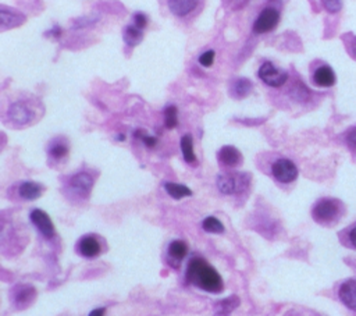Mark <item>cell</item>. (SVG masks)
<instances>
[{
	"label": "cell",
	"mask_w": 356,
	"mask_h": 316,
	"mask_svg": "<svg viewBox=\"0 0 356 316\" xmlns=\"http://www.w3.org/2000/svg\"><path fill=\"white\" fill-rule=\"evenodd\" d=\"M188 252V246L185 242L182 241H173L169 246V254L171 258H174L175 260H181Z\"/></svg>",
	"instance_id": "cell-24"
},
{
	"label": "cell",
	"mask_w": 356,
	"mask_h": 316,
	"mask_svg": "<svg viewBox=\"0 0 356 316\" xmlns=\"http://www.w3.org/2000/svg\"><path fill=\"white\" fill-rule=\"evenodd\" d=\"M252 82L248 78H237L234 81L233 86H231V95L237 99H242V98L248 96L252 90Z\"/></svg>",
	"instance_id": "cell-17"
},
{
	"label": "cell",
	"mask_w": 356,
	"mask_h": 316,
	"mask_svg": "<svg viewBox=\"0 0 356 316\" xmlns=\"http://www.w3.org/2000/svg\"><path fill=\"white\" fill-rule=\"evenodd\" d=\"M219 162L227 168H237L242 163V155L237 148L227 145L223 146L219 152Z\"/></svg>",
	"instance_id": "cell-11"
},
{
	"label": "cell",
	"mask_w": 356,
	"mask_h": 316,
	"mask_svg": "<svg viewBox=\"0 0 356 316\" xmlns=\"http://www.w3.org/2000/svg\"><path fill=\"white\" fill-rule=\"evenodd\" d=\"M340 300L343 301L345 306L350 310H356V280H347L343 286L340 287Z\"/></svg>",
	"instance_id": "cell-10"
},
{
	"label": "cell",
	"mask_w": 356,
	"mask_h": 316,
	"mask_svg": "<svg viewBox=\"0 0 356 316\" xmlns=\"http://www.w3.org/2000/svg\"><path fill=\"white\" fill-rule=\"evenodd\" d=\"M49 155L52 156L54 160L64 159L68 155V145L63 141H54L49 148Z\"/></svg>",
	"instance_id": "cell-22"
},
{
	"label": "cell",
	"mask_w": 356,
	"mask_h": 316,
	"mask_svg": "<svg viewBox=\"0 0 356 316\" xmlns=\"http://www.w3.org/2000/svg\"><path fill=\"white\" fill-rule=\"evenodd\" d=\"M19 196L25 200H38L42 194V187L39 186L38 182H32V181H25L22 182L18 188Z\"/></svg>",
	"instance_id": "cell-16"
},
{
	"label": "cell",
	"mask_w": 356,
	"mask_h": 316,
	"mask_svg": "<svg viewBox=\"0 0 356 316\" xmlns=\"http://www.w3.org/2000/svg\"><path fill=\"white\" fill-rule=\"evenodd\" d=\"M78 251L85 258H93V256H96L97 254L100 252L99 241L93 236H85V237L79 240Z\"/></svg>",
	"instance_id": "cell-13"
},
{
	"label": "cell",
	"mask_w": 356,
	"mask_h": 316,
	"mask_svg": "<svg viewBox=\"0 0 356 316\" xmlns=\"http://www.w3.org/2000/svg\"><path fill=\"white\" fill-rule=\"evenodd\" d=\"M280 21V13L273 7H266L253 22V32L266 34L276 28Z\"/></svg>",
	"instance_id": "cell-6"
},
{
	"label": "cell",
	"mask_w": 356,
	"mask_h": 316,
	"mask_svg": "<svg viewBox=\"0 0 356 316\" xmlns=\"http://www.w3.org/2000/svg\"><path fill=\"white\" fill-rule=\"evenodd\" d=\"M313 81L315 84L319 86H323V88H329L336 84V74L331 67L329 66H322L319 67L318 70L315 71L313 74Z\"/></svg>",
	"instance_id": "cell-14"
},
{
	"label": "cell",
	"mask_w": 356,
	"mask_h": 316,
	"mask_svg": "<svg viewBox=\"0 0 356 316\" xmlns=\"http://www.w3.org/2000/svg\"><path fill=\"white\" fill-rule=\"evenodd\" d=\"M164 190L167 191L171 198L174 200H181L185 196H191L192 191L187 187V186H182V184H177V182H166L164 184Z\"/></svg>",
	"instance_id": "cell-19"
},
{
	"label": "cell",
	"mask_w": 356,
	"mask_h": 316,
	"mask_svg": "<svg viewBox=\"0 0 356 316\" xmlns=\"http://www.w3.org/2000/svg\"><path fill=\"white\" fill-rule=\"evenodd\" d=\"M198 2L199 0H167V4L170 12L177 17H185L196 8Z\"/></svg>",
	"instance_id": "cell-12"
},
{
	"label": "cell",
	"mask_w": 356,
	"mask_h": 316,
	"mask_svg": "<svg viewBox=\"0 0 356 316\" xmlns=\"http://www.w3.org/2000/svg\"><path fill=\"white\" fill-rule=\"evenodd\" d=\"M104 314H106V310H104V308H96V310H92L88 316H104Z\"/></svg>",
	"instance_id": "cell-31"
},
{
	"label": "cell",
	"mask_w": 356,
	"mask_h": 316,
	"mask_svg": "<svg viewBox=\"0 0 356 316\" xmlns=\"http://www.w3.org/2000/svg\"><path fill=\"white\" fill-rule=\"evenodd\" d=\"M351 52H352V54H354L356 58V38L354 39V42H352V46H351Z\"/></svg>",
	"instance_id": "cell-33"
},
{
	"label": "cell",
	"mask_w": 356,
	"mask_h": 316,
	"mask_svg": "<svg viewBox=\"0 0 356 316\" xmlns=\"http://www.w3.org/2000/svg\"><path fill=\"white\" fill-rule=\"evenodd\" d=\"M136 136H139V138L142 140L143 144H145L146 146H149V148L155 146L156 144H157V140H156L155 136H148V134H143V132H141V131H138V132H136Z\"/></svg>",
	"instance_id": "cell-28"
},
{
	"label": "cell",
	"mask_w": 356,
	"mask_h": 316,
	"mask_svg": "<svg viewBox=\"0 0 356 316\" xmlns=\"http://www.w3.org/2000/svg\"><path fill=\"white\" fill-rule=\"evenodd\" d=\"M272 173L277 181L284 182V184H290L292 181L297 180L298 168L295 166V163L290 159H279V160L273 163Z\"/></svg>",
	"instance_id": "cell-5"
},
{
	"label": "cell",
	"mask_w": 356,
	"mask_h": 316,
	"mask_svg": "<svg viewBox=\"0 0 356 316\" xmlns=\"http://www.w3.org/2000/svg\"><path fill=\"white\" fill-rule=\"evenodd\" d=\"M146 24H148V18H146L145 14L136 13L135 16H134V26H139L141 30H143V28L146 26Z\"/></svg>",
	"instance_id": "cell-30"
},
{
	"label": "cell",
	"mask_w": 356,
	"mask_h": 316,
	"mask_svg": "<svg viewBox=\"0 0 356 316\" xmlns=\"http://www.w3.org/2000/svg\"><path fill=\"white\" fill-rule=\"evenodd\" d=\"M36 290L31 286H19L17 290L14 291V302L18 305L19 308H25L26 305L32 302L35 298Z\"/></svg>",
	"instance_id": "cell-15"
},
{
	"label": "cell",
	"mask_w": 356,
	"mask_h": 316,
	"mask_svg": "<svg viewBox=\"0 0 356 316\" xmlns=\"http://www.w3.org/2000/svg\"><path fill=\"white\" fill-rule=\"evenodd\" d=\"M258 76H259V78L265 84H267L269 86H273V88L283 86L287 82V80H288V74L285 71L274 67L270 62L263 63V64L260 66Z\"/></svg>",
	"instance_id": "cell-4"
},
{
	"label": "cell",
	"mask_w": 356,
	"mask_h": 316,
	"mask_svg": "<svg viewBox=\"0 0 356 316\" xmlns=\"http://www.w3.org/2000/svg\"><path fill=\"white\" fill-rule=\"evenodd\" d=\"M143 38L142 30L136 26H128L124 31V40L128 46H136Z\"/></svg>",
	"instance_id": "cell-20"
},
{
	"label": "cell",
	"mask_w": 356,
	"mask_h": 316,
	"mask_svg": "<svg viewBox=\"0 0 356 316\" xmlns=\"http://www.w3.org/2000/svg\"><path fill=\"white\" fill-rule=\"evenodd\" d=\"M187 280L191 284L209 292H220L223 290V280L217 270L207 264L205 259H192L187 269Z\"/></svg>",
	"instance_id": "cell-1"
},
{
	"label": "cell",
	"mask_w": 356,
	"mask_h": 316,
	"mask_svg": "<svg viewBox=\"0 0 356 316\" xmlns=\"http://www.w3.org/2000/svg\"><path fill=\"white\" fill-rule=\"evenodd\" d=\"M214 58H216L214 50H207V52H205L203 54H201L199 63H201L203 67H212L214 63Z\"/></svg>",
	"instance_id": "cell-27"
},
{
	"label": "cell",
	"mask_w": 356,
	"mask_h": 316,
	"mask_svg": "<svg viewBox=\"0 0 356 316\" xmlns=\"http://www.w3.org/2000/svg\"><path fill=\"white\" fill-rule=\"evenodd\" d=\"M8 117L13 123L25 126L32 122L33 112L25 102H15L8 109Z\"/></svg>",
	"instance_id": "cell-7"
},
{
	"label": "cell",
	"mask_w": 356,
	"mask_h": 316,
	"mask_svg": "<svg viewBox=\"0 0 356 316\" xmlns=\"http://www.w3.org/2000/svg\"><path fill=\"white\" fill-rule=\"evenodd\" d=\"M313 219L319 223H330L336 220L340 214V202L330 198L320 200L313 208Z\"/></svg>",
	"instance_id": "cell-3"
},
{
	"label": "cell",
	"mask_w": 356,
	"mask_h": 316,
	"mask_svg": "<svg viewBox=\"0 0 356 316\" xmlns=\"http://www.w3.org/2000/svg\"><path fill=\"white\" fill-rule=\"evenodd\" d=\"M324 8L330 13H338L343 7L341 0H322Z\"/></svg>",
	"instance_id": "cell-26"
},
{
	"label": "cell",
	"mask_w": 356,
	"mask_h": 316,
	"mask_svg": "<svg viewBox=\"0 0 356 316\" xmlns=\"http://www.w3.org/2000/svg\"><path fill=\"white\" fill-rule=\"evenodd\" d=\"M177 123H178L177 122V108L171 104L164 110V126L167 128H174Z\"/></svg>",
	"instance_id": "cell-25"
},
{
	"label": "cell",
	"mask_w": 356,
	"mask_h": 316,
	"mask_svg": "<svg viewBox=\"0 0 356 316\" xmlns=\"http://www.w3.org/2000/svg\"><path fill=\"white\" fill-rule=\"evenodd\" d=\"M350 241L351 244L356 248V227H354L350 232Z\"/></svg>",
	"instance_id": "cell-32"
},
{
	"label": "cell",
	"mask_w": 356,
	"mask_h": 316,
	"mask_svg": "<svg viewBox=\"0 0 356 316\" xmlns=\"http://www.w3.org/2000/svg\"><path fill=\"white\" fill-rule=\"evenodd\" d=\"M181 150L185 162L194 163L196 160L194 152V142H192V136H184L181 138Z\"/></svg>",
	"instance_id": "cell-21"
},
{
	"label": "cell",
	"mask_w": 356,
	"mask_h": 316,
	"mask_svg": "<svg viewBox=\"0 0 356 316\" xmlns=\"http://www.w3.org/2000/svg\"><path fill=\"white\" fill-rule=\"evenodd\" d=\"M29 219L32 222L33 226L36 227L46 238H52L54 236V226H53L50 218L47 216V213L40 210V209H33L29 214Z\"/></svg>",
	"instance_id": "cell-8"
},
{
	"label": "cell",
	"mask_w": 356,
	"mask_h": 316,
	"mask_svg": "<svg viewBox=\"0 0 356 316\" xmlns=\"http://www.w3.org/2000/svg\"><path fill=\"white\" fill-rule=\"evenodd\" d=\"M249 184V176L245 174H220L217 177V188L226 195L242 192Z\"/></svg>",
	"instance_id": "cell-2"
},
{
	"label": "cell",
	"mask_w": 356,
	"mask_h": 316,
	"mask_svg": "<svg viewBox=\"0 0 356 316\" xmlns=\"http://www.w3.org/2000/svg\"><path fill=\"white\" fill-rule=\"evenodd\" d=\"M92 186H93V178L85 172L72 176L70 180V188L72 190V192L79 196H86L91 192Z\"/></svg>",
	"instance_id": "cell-9"
},
{
	"label": "cell",
	"mask_w": 356,
	"mask_h": 316,
	"mask_svg": "<svg viewBox=\"0 0 356 316\" xmlns=\"http://www.w3.org/2000/svg\"><path fill=\"white\" fill-rule=\"evenodd\" d=\"M0 20H1V28H13V26H19L21 22H24V16L14 13V12H7L6 8H1L0 12Z\"/></svg>",
	"instance_id": "cell-18"
},
{
	"label": "cell",
	"mask_w": 356,
	"mask_h": 316,
	"mask_svg": "<svg viewBox=\"0 0 356 316\" xmlns=\"http://www.w3.org/2000/svg\"><path fill=\"white\" fill-rule=\"evenodd\" d=\"M202 228L207 232H213V234H221L224 232V226L220 220L214 216H209L202 222Z\"/></svg>",
	"instance_id": "cell-23"
},
{
	"label": "cell",
	"mask_w": 356,
	"mask_h": 316,
	"mask_svg": "<svg viewBox=\"0 0 356 316\" xmlns=\"http://www.w3.org/2000/svg\"><path fill=\"white\" fill-rule=\"evenodd\" d=\"M345 141H347V144H348L350 149H352V150H355L356 152V127L348 131Z\"/></svg>",
	"instance_id": "cell-29"
}]
</instances>
